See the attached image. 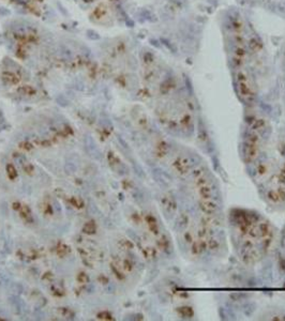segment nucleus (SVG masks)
Here are the masks:
<instances>
[{
  "mask_svg": "<svg viewBox=\"0 0 285 321\" xmlns=\"http://www.w3.org/2000/svg\"><path fill=\"white\" fill-rule=\"evenodd\" d=\"M229 225L240 259L247 264L257 263L272 243L275 233L271 224L254 211L235 209L229 214Z\"/></svg>",
  "mask_w": 285,
  "mask_h": 321,
  "instance_id": "nucleus-1",
  "label": "nucleus"
},
{
  "mask_svg": "<svg viewBox=\"0 0 285 321\" xmlns=\"http://www.w3.org/2000/svg\"><path fill=\"white\" fill-rule=\"evenodd\" d=\"M197 205L203 214L220 217L223 200L216 177L205 164L200 163L189 176Z\"/></svg>",
  "mask_w": 285,
  "mask_h": 321,
  "instance_id": "nucleus-2",
  "label": "nucleus"
},
{
  "mask_svg": "<svg viewBox=\"0 0 285 321\" xmlns=\"http://www.w3.org/2000/svg\"><path fill=\"white\" fill-rule=\"evenodd\" d=\"M269 127L263 118H255L244 131L241 143V159L246 165H252L259 156L269 138Z\"/></svg>",
  "mask_w": 285,
  "mask_h": 321,
  "instance_id": "nucleus-3",
  "label": "nucleus"
},
{
  "mask_svg": "<svg viewBox=\"0 0 285 321\" xmlns=\"http://www.w3.org/2000/svg\"><path fill=\"white\" fill-rule=\"evenodd\" d=\"M197 230L204 253L221 255L225 249V237L219 222V217L203 214L197 221Z\"/></svg>",
  "mask_w": 285,
  "mask_h": 321,
  "instance_id": "nucleus-4",
  "label": "nucleus"
},
{
  "mask_svg": "<svg viewBox=\"0 0 285 321\" xmlns=\"http://www.w3.org/2000/svg\"><path fill=\"white\" fill-rule=\"evenodd\" d=\"M178 241L181 249L191 258H198L203 253V247L198 237L197 222L188 213H180L176 223Z\"/></svg>",
  "mask_w": 285,
  "mask_h": 321,
  "instance_id": "nucleus-5",
  "label": "nucleus"
},
{
  "mask_svg": "<svg viewBox=\"0 0 285 321\" xmlns=\"http://www.w3.org/2000/svg\"><path fill=\"white\" fill-rule=\"evenodd\" d=\"M265 197L272 206H285V161L265 183Z\"/></svg>",
  "mask_w": 285,
  "mask_h": 321,
  "instance_id": "nucleus-6",
  "label": "nucleus"
},
{
  "mask_svg": "<svg viewBox=\"0 0 285 321\" xmlns=\"http://www.w3.org/2000/svg\"><path fill=\"white\" fill-rule=\"evenodd\" d=\"M200 164L197 156L185 148H179L177 152H174L172 160V168L179 177H189L191 171Z\"/></svg>",
  "mask_w": 285,
  "mask_h": 321,
  "instance_id": "nucleus-7",
  "label": "nucleus"
},
{
  "mask_svg": "<svg viewBox=\"0 0 285 321\" xmlns=\"http://www.w3.org/2000/svg\"><path fill=\"white\" fill-rule=\"evenodd\" d=\"M252 165L254 166L253 171H252V178L256 183H259V184H265L268 181V179L272 176L278 166L273 159H262L260 156Z\"/></svg>",
  "mask_w": 285,
  "mask_h": 321,
  "instance_id": "nucleus-8",
  "label": "nucleus"
},
{
  "mask_svg": "<svg viewBox=\"0 0 285 321\" xmlns=\"http://www.w3.org/2000/svg\"><path fill=\"white\" fill-rule=\"evenodd\" d=\"M6 170H8V176L10 177L11 179H14L16 177V171H15V168L13 167L12 165H8L6 166Z\"/></svg>",
  "mask_w": 285,
  "mask_h": 321,
  "instance_id": "nucleus-9",
  "label": "nucleus"
},
{
  "mask_svg": "<svg viewBox=\"0 0 285 321\" xmlns=\"http://www.w3.org/2000/svg\"><path fill=\"white\" fill-rule=\"evenodd\" d=\"M84 230L88 233H91V232H94V226L93 224H86L85 227H84Z\"/></svg>",
  "mask_w": 285,
  "mask_h": 321,
  "instance_id": "nucleus-10",
  "label": "nucleus"
},
{
  "mask_svg": "<svg viewBox=\"0 0 285 321\" xmlns=\"http://www.w3.org/2000/svg\"><path fill=\"white\" fill-rule=\"evenodd\" d=\"M87 280H88V278H87V276H86L84 273H81V274H79V275H78V280H79V282H81V283H85V282H87Z\"/></svg>",
  "mask_w": 285,
  "mask_h": 321,
  "instance_id": "nucleus-11",
  "label": "nucleus"
}]
</instances>
